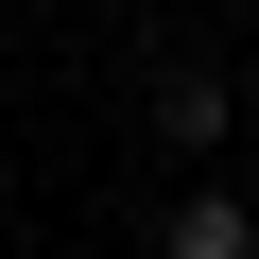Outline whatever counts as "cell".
<instances>
[{
	"label": "cell",
	"mask_w": 259,
	"mask_h": 259,
	"mask_svg": "<svg viewBox=\"0 0 259 259\" xmlns=\"http://www.w3.org/2000/svg\"><path fill=\"white\" fill-rule=\"evenodd\" d=\"M156 139H173V156H207V139H225V69H207V52H190V69H156Z\"/></svg>",
	"instance_id": "1"
},
{
	"label": "cell",
	"mask_w": 259,
	"mask_h": 259,
	"mask_svg": "<svg viewBox=\"0 0 259 259\" xmlns=\"http://www.w3.org/2000/svg\"><path fill=\"white\" fill-rule=\"evenodd\" d=\"M156 259H242V190H190V207L156 225Z\"/></svg>",
	"instance_id": "2"
}]
</instances>
